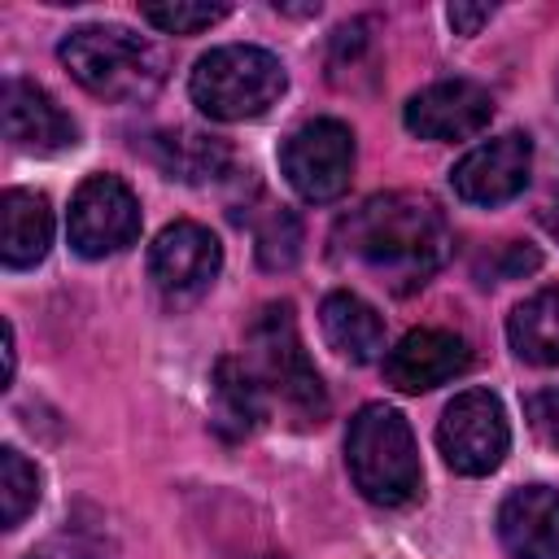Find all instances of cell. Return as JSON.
Here are the masks:
<instances>
[{
    "mask_svg": "<svg viewBox=\"0 0 559 559\" xmlns=\"http://www.w3.org/2000/svg\"><path fill=\"white\" fill-rule=\"evenodd\" d=\"M336 258H349L393 288H415L450 258V223L424 192H380L349 210L332 231Z\"/></svg>",
    "mask_w": 559,
    "mask_h": 559,
    "instance_id": "1",
    "label": "cell"
},
{
    "mask_svg": "<svg viewBox=\"0 0 559 559\" xmlns=\"http://www.w3.org/2000/svg\"><path fill=\"white\" fill-rule=\"evenodd\" d=\"M245 367L258 380L266 411L280 406V415L297 428H319L328 419V393L323 380L301 349L297 319L288 301H266L249 332H245Z\"/></svg>",
    "mask_w": 559,
    "mask_h": 559,
    "instance_id": "2",
    "label": "cell"
},
{
    "mask_svg": "<svg viewBox=\"0 0 559 559\" xmlns=\"http://www.w3.org/2000/svg\"><path fill=\"white\" fill-rule=\"evenodd\" d=\"M345 467L354 489L376 507H406L419 498V485H424L415 432L406 415L384 402H371L349 419Z\"/></svg>",
    "mask_w": 559,
    "mask_h": 559,
    "instance_id": "3",
    "label": "cell"
},
{
    "mask_svg": "<svg viewBox=\"0 0 559 559\" xmlns=\"http://www.w3.org/2000/svg\"><path fill=\"white\" fill-rule=\"evenodd\" d=\"M61 66L105 100H148L166 70L162 52L127 26H79L57 48Z\"/></svg>",
    "mask_w": 559,
    "mask_h": 559,
    "instance_id": "4",
    "label": "cell"
},
{
    "mask_svg": "<svg viewBox=\"0 0 559 559\" xmlns=\"http://www.w3.org/2000/svg\"><path fill=\"white\" fill-rule=\"evenodd\" d=\"M284 87H288L284 61L258 44L210 48L192 66V79H188L192 105L218 122H245V118L266 114L284 96Z\"/></svg>",
    "mask_w": 559,
    "mask_h": 559,
    "instance_id": "5",
    "label": "cell"
},
{
    "mask_svg": "<svg viewBox=\"0 0 559 559\" xmlns=\"http://www.w3.org/2000/svg\"><path fill=\"white\" fill-rule=\"evenodd\" d=\"M280 170L301 201H336L354 179V131L336 118L297 127L280 148Z\"/></svg>",
    "mask_w": 559,
    "mask_h": 559,
    "instance_id": "6",
    "label": "cell"
},
{
    "mask_svg": "<svg viewBox=\"0 0 559 559\" xmlns=\"http://www.w3.org/2000/svg\"><path fill=\"white\" fill-rule=\"evenodd\" d=\"M511 445L507 411L489 389H463L437 424V450L459 476H489Z\"/></svg>",
    "mask_w": 559,
    "mask_h": 559,
    "instance_id": "7",
    "label": "cell"
},
{
    "mask_svg": "<svg viewBox=\"0 0 559 559\" xmlns=\"http://www.w3.org/2000/svg\"><path fill=\"white\" fill-rule=\"evenodd\" d=\"M70 245L79 258H109L135 245L140 236V201L118 175H87L70 197L66 218Z\"/></svg>",
    "mask_w": 559,
    "mask_h": 559,
    "instance_id": "8",
    "label": "cell"
},
{
    "mask_svg": "<svg viewBox=\"0 0 559 559\" xmlns=\"http://www.w3.org/2000/svg\"><path fill=\"white\" fill-rule=\"evenodd\" d=\"M489 118H493V96L472 79L428 83L402 109L406 131L419 135V140H437V144L472 140V135H480L489 127Z\"/></svg>",
    "mask_w": 559,
    "mask_h": 559,
    "instance_id": "9",
    "label": "cell"
},
{
    "mask_svg": "<svg viewBox=\"0 0 559 559\" xmlns=\"http://www.w3.org/2000/svg\"><path fill=\"white\" fill-rule=\"evenodd\" d=\"M218 266H223L218 236L192 218L162 227L157 240L148 245V275L166 297H197L201 288L214 284Z\"/></svg>",
    "mask_w": 559,
    "mask_h": 559,
    "instance_id": "10",
    "label": "cell"
},
{
    "mask_svg": "<svg viewBox=\"0 0 559 559\" xmlns=\"http://www.w3.org/2000/svg\"><path fill=\"white\" fill-rule=\"evenodd\" d=\"M528 170H533V140L524 131H507L498 140L476 144L450 170V183L467 205H502L524 192Z\"/></svg>",
    "mask_w": 559,
    "mask_h": 559,
    "instance_id": "11",
    "label": "cell"
},
{
    "mask_svg": "<svg viewBox=\"0 0 559 559\" xmlns=\"http://www.w3.org/2000/svg\"><path fill=\"white\" fill-rule=\"evenodd\" d=\"M472 367V349L459 332L445 328H415L384 354V384L397 393H428L437 384H450Z\"/></svg>",
    "mask_w": 559,
    "mask_h": 559,
    "instance_id": "12",
    "label": "cell"
},
{
    "mask_svg": "<svg viewBox=\"0 0 559 559\" xmlns=\"http://www.w3.org/2000/svg\"><path fill=\"white\" fill-rule=\"evenodd\" d=\"M0 118H4V140L22 153L48 157V153H66L79 144L74 118L31 79H4Z\"/></svg>",
    "mask_w": 559,
    "mask_h": 559,
    "instance_id": "13",
    "label": "cell"
},
{
    "mask_svg": "<svg viewBox=\"0 0 559 559\" xmlns=\"http://www.w3.org/2000/svg\"><path fill=\"white\" fill-rule=\"evenodd\" d=\"M498 537L511 559H559V489H511L498 507Z\"/></svg>",
    "mask_w": 559,
    "mask_h": 559,
    "instance_id": "14",
    "label": "cell"
},
{
    "mask_svg": "<svg viewBox=\"0 0 559 559\" xmlns=\"http://www.w3.org/2000/svg\"><path fill=\"white\" fill-rule=\"evenodd\" d=\"M52 245V210L44 192L9 188L0 201V258L9 271H26L44 262Z\"/></svg>",
    "mask_w": 559,
    "mask_h": 559,
    "instance_id": "15",
    "label": "cell"
},
{
    "mask_svg": "<svg viewBox=\"0 0 559 559\" xmlns=\"http://www.w3.org/2000/svg\"><path fill=\"white\" fill-rule=\"evenodd\" d=\"M319 328H323V341L349 358V362H371L380 358L384 349V319L376 314L371 301H362L358 293L341 288V293H328L323 306H319Z\"/></svg>",
    "mask_w": 559,
    "mask_h": 559,
    "instance_id": "16",
    "label": "cell"
},
{
    "mask_svg": "<svg viewBox=\"0 0 559 559\" xmlns=\"http://www.w3.org/2000/svg\"><path fill=\"white\" fill-rule=\"evenodd\" d=\"M210 419L214 428L236 441L249 437L262 419H266V397L258 389V380L249 376L245 358H218L214 362V380H210Z\"/></svg>",
    "mask_w": 559,
    "mask_h": 559,
    "instance_id": "17",
    "label": "cell"
},
{
    "mask_svg": "<svg viewBox=\"0 0 559 559\" xmlns=\"http://www.w3.org/2000/svg\"><path fill=\"white\" fill-rule=\"evenodd\" d=\"M511 349L533 367H559V284L524 297L507 319Z\"/></svg>",
    "mask_w": 559,
    "mask_h": 559,
    "instance_id": "18",
    "label": "cell"
},
{
    "mask_svg": "<svg viewBox=\"0 0 559 559\" xmlns=\"http://www.w3.org/2000/svg\"><path fill=\"white\" fill-rule=\"evenodd\" d=\"M153 153H157V166L170 175V179H183V183H205V179H218L227 166H231V148L227 140L218 135H205V131H162L153 140Z\"/></svg>",
    "mask_w": 559,
    "mask_h": 559,
    "instance_id": "19",
    "label": "cell"
},
{
    "mask_svg": "<svg viewBox=\"0 0 559 559\" xmlns=\"http://www.w3.org/2000/svg\"><path fill=\"white\" fill-rule=\"evenodd\" d=\"M0 502H4V528H17L39 502V472L13 445L0 450Z\"/></svg>",
    "mask_w": 559,
    "mask_h": 559,
    "instance_id": "20",
    "label": "cell"
},
{
    "mask_svg": "<svg viewBox=\"0 0 559 559\" xmlns=\"http://www.w3.org/2000/svg\"><path fill=\"white\" fill-rule=\"evenodd\" d=\"M297 258H301V218L280 205L258 227V262L266 271H288Z\"/></svg>",
    "mask_w": 559,
    "mask_h": 559,
    "instance_id": "21",
    "label": "cell"
},
{
    "mask_svg": "<svg viewBox=\"0 0 559 559\" xmlns=\"http://www.w3.org/2000/svg\"><path fill=\"white\" fill-rule=\"evenodd\" d=\"M140 17L157 26L162 35H197L214 22L227 17V4H192V0H170V4H140Z\"/></svg>",
    "mask_w": 559,
    "mask_h": 559,
    "instance_id": "22",
    "label": "cell"
},
{
    "mask_svg": "<svg viewBox=\"0 0 559 559\" xmlns=\"http://www.w3.org/2000/svg\"><path fill=\"white\" fill-rule=\"evenodd\" d=\"M524 419H528V428L537 432L542 445L559 450V389H542V393H533V397L524 402Z\"/></svg>",
    "mask_w": 559,
    "mask_h": 559,
    "instance_id": "23",
    "label": "cell"
},
{
    "mask_svg": "<svg viewBox=\"0 0 559 559\" xmlns=\"http://www.w3.org/2000/svg\"><path fill=\"white\" fill-rule=\"evenodd\" d=\"M445 17H450V26H454L459 35H476V31L493 17V9H489V4H450Z\"/></svg>",
    "mask_w": 559,
    "mask_h": 559,
    "instance_id": "24",
    "label": "cell"
},
{
    "mask_svg": "<svg viewBox=\"0 0 559 559\" xmlns=\"http://www.w3.org/2000/svg\"><path fill=\"white\" fill-rule=\"evenodd\" d=\"M26 559H87V555H83V546H79V542H48V546L31 550Z\"/></svg>",
    "mask_w": 559,
    "mask_h": 559,
    "instance_id": "25",
    "label": "cell"
},
{
    "mask_svg": "<svg viewBox=\"0 0 559 559\" xmlns=\"http://www.w3.org/2000/svg\"><path fill=\"white\" fill-rule=\"evenodd\" d=\"M550 227H555V231H559V205H555V214H550Z\"/></svg>",
    "mask_w": 559,
    "mask_h": 559,
    "instance_id": "26",
    "label": "cell"
}]
</instances>
